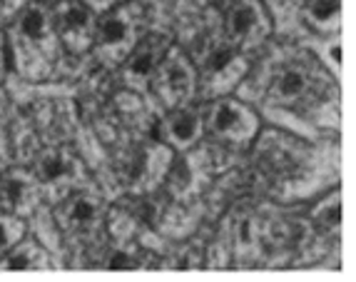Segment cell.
Returning a JSON list of instances; mask_svg holds the SVG:
<instances>
[{
	"mask_svg": "<svg viewBox=\"0 0 356 282\" xmlns=\"http://www.w3.org/2000/svg\"><path fill=\"white\" fill-rule=\"evenodd\" d=\"M8 42L15 70L25 80H45L60 55V38L55 33L53 13L40 0H30L13 15Z\"/></svg>",
	"mask_w": 356,
	"mask_h": 282,
	"instance_id": "1",
	"label": "cell"
},
{
	"mask_svg": "<svg viewBox=\"0 0 356 282\" xmlns=\"http://www.w3.org/2000/svg\"><path fill=\"white\" fill-rule=\"evenodd\" d=\"M329 91H332V78L312 55L302 50H294L274 63L267 78V97L286 108L312 105L321 93Z\"/></svg>",
	"mask_w": 356,
	"mask_h": 282,
	"instance_id": "2",
	"label": "cell"
},
{
	"mask_svg": "<svg viewBox=\"0 0 356 282\" xmlns=\"http://www.w3.org/2000/svg\"><path fill=\"white\" fill-rule=\"evenodd\" d=\"M143 23L145 10L137 0H125L105 10L95 25V55L105 65H120L140 40Z\"/></svg>",
	"mask_w": 356,
	"mask_h": 282,
	"instance_id": "3",
	"label": "cell"
},
{
	"mask_svg": "<svg viewBox=\"0 0 356 282\" xmlns=\"http://www.w3.org/2000/svg\"><path fill=\"white\" fill-rule=\"evenodd\" d=\"M107 220V205L102 192L90 185H80L58 200L55 222L70 240H92Z\"/></svg>",
	"mask_w": 356,
	"mask_h": 282,
	"instance_id": "4",
	"label": "cell"
},
{
	"mask_svg": "<svg viewBox=\"0 0 356 282\" xmlns=\"http://www.w3.org/2000/svg\"><path fill=\"white\" fill-rule=\"evenodd\" d=\"M247 72V61L225 36H214L200 53V80L197 88L204 97H217L237 85Z\"/></svg>",
	"mask_w": 356,
	"mask_h": 282,
	"instance_id": "5",
	"label": "cell"
},
{
	"mask_svg": "<svg viewBox=\"0 0 356 282\" xmlns=\"http://www.w3.org/2000/svg\"><path fill=\"white\" fill-rule=\"evenodd\" d=\"M33 175L38 178L42 198L58 203L75 187L85 185V168L80 157L65 145H48L35 155Z\"/></svg>",
	"mask_w": 356,
	"mask_h": 282,
	"instance_id": "6",
	"label": "cell"
},
{
	"mask_svg": "<svg viewBox=\"0 0 356 282\" xmlns=\"http://www.w3.org/2000/svg\"><path fill=\"white\" fill-rule=\"evenodd\" d=\"M202 118L209 138L232 150H244L259 127L257 115L244 102L232 100V97H217Z\"/></svg>",
	"mask_w": 356,
	"mask_h": 282,
	"instance_id": "7",
	"label": "cell"
},
{
	"mask_svg": "<svg viewBox=\"0 0 356 282\" xmlns=\"http://www.w3.org/2000/svg\"><path fill=\"white\" fill-rule=\"evenodd\" d=\"M272 31L267 8L261 0H222V36L239 50L257 48Z\"/></svg>",
	"mask_w": 356,
	"mask_h": 282,
	"instance_id": "8",
	"label": "cell"
},
{
	"mask_svg": "<svg viewBox=\"0 0 356 282\" xmlns=\"http://www.w3.org/2000/svg\"><path fill=\"white\" fill-rule=\"evenodd\" d=\"M170 168V150L162 143L145 140L130 150L122 152L118 160V175L125 182L127 190L145 192L152 190L162 180V175Z\"/></svg>",
	"mask_w": 356,
	"mask_h": 282,
	"instance_id": "9",
	"label": "cell"
},
{
	"mask_svg": "<svg viewBox=\"0 0 356 282\" xmlns=\"http://www.w3.org/2000/svg\"><path fill=\"white\" fill-rule=\"evenodd\" d=\"M149 85L165 108H182L197 93V70L182 50L170 45Z\"/></svg>",
	"mask_w": 356,
	"mask_h": 282,
	"instance_id": "10",
	"label": "cell"
},
{
	"mask_svg": "<svg viewBox=\"0 0 356 282\" xmlns=\"http://www.w3.org/2000/svg\"><path fill=\"white\" fill-rule=\"evenodd\" d=\"M50 13H53L60 45H65L70 53H85L88 48H92L97 25L95 10H90L83 0H58Z\"/></svg>",
	"mask_w": 356,
	"mask_h": 282,
	"instance_id": "11",
	"label": "cell"
},
{
	"mask_svg": "<svg viewBox=\"0 0 356 282\" xmlns=\"http://www.w3.org/2000/svg\"><path fill=\"white\" fill-rule=\"evenodd\" d=\"M167 50H170V36L165 33H152V36L137 40L135 48L122 61V83L130 91H145L152 83Z\"/></svg>",
	"mask_w": 356,
	"mask_h": 282,
	"instance_id": "12",
	"label": "cell"
},
{
	"mask_svg": "<svg viewBox=\"0 0 356 282\" xmlns=\"http://www.w3.org/2000/svg\"><path fill=\"white\" fill-rule=\"evenodd\" d=\"M40 198L42 192L33 170L13 168L3 173V178H0V207L6 212L25 217L35 210Z\"/></svg>",
	"mask_w": 356,
	"mask_h": 282,
	"instance_id": "13",
	"label": "cell"
},
{
	"mask_svg": "<svg viewBox=\"0 0 356 282\" xmlns=\"http://www.w3.org/2000/svg\"><path fill=\"white\" fill-rule=\"evenodd\" d=\"M202 132H204L202 113L190 108V105L170 110V115L157 125L160 140H165L175 150H187V148H192L197 140L202 138Z\"/></svg>",
	"mask_w": 356,
	"mask_h": 282,
	"instance_id": "14",
	"label": "cell"
},
{
	"mask_svg": "<svg viewBox=\"0 0 356 282\" xmlns=\"http://www.w3.org/2000/svg\"><path fill=\"white\" fill-rule=\"evenodd\" d=\"M50 255L35 240H18L0 258V270H50Z\"/></svg>",
	"mask_w": 356,
	"mask_h": 282,
	"instance_id": "15",
	"label": "cell"
},
{
	"mask_svg": "<svg viewBox=\"0 0 356 282\" xmlns=\"http://www.w3.org/2000/svg\"><path fill=\"white\" fill-rule=\"evenodd\" d=\"M304 20L319 33H337L341 28V0H304Z\"/></svg>",
	"mask_w": 356,
	"mask_h": 282,
	"instance_id": "16",
	"label": "cell"
},
{
	"mask_svg": "<svg viewBox=\"0 0 356 282\" xmlns=\"http://www.w3.org/2000/svg\"><path fill=\"white\" fill-rule=\"evenodd\" d=\"M259 220H257L252 212H242L237 222H234V250L242 258H250L259 250Z\"/></svg>",
	"mask_w": 356,
	"mask_h": 282,
	"instance_id": "17",
	"label": "cell"
},
{
	"mask_svg": "<svg viewBox=\"0 0 356 282\" xmlns=\"http://www.w3.org/2000/svg\"><path fill=\"white\" fill-rule=\"evenodd\" d=\"M312 217H314V225L321 233H327V235L339 233V228H341V195L332 192L329 198H324L314 207Z\"/></svg>",
	"mask_w": 356,
	"mask_h": 282,
	"instance_id": "18",
	"label": "cell"
},
{
	"mask_svg": "<svg viewBox=\"0 0 356 282\" xmlns=\"http://www.w3.org/2000/svg\"><path fill=\"white\" fill-rule=\"evenodd\" d=\"M105 260V267H110V270H137V267H143V252L132 247L127 240H120V247H115Z\"/></svg>",
	"mask_w": 356,
	"mask_h": 282,
	"instance_id": "19",
	"label": "cell"
},
{
	"mask_svg": "<svg viewBox=\"0 0 356 282\" xmlns=\"http://www.w3.org/2000/svg\"><path fill=\"white\" fill-rule=\"evenodd\" d=\"M25 235V222L20 215H13V212H0V258L10 250L18 240H23Z\"/></svg>",
	"mask_w": 356,
	"mask_h": 282,
	"instance_id": "20",
	"label": "cell"
},
{
	"mask_svg": "<svg viewBox=\"0 0 356 282\" xmlns=\"http://www.w3.org/2000/svg\"><path fill=\"white\" fill-rule=\"evenodd\" d=\"M25 3H30V0H0V15L3 18H13Z\"/></svg>",
	"mask_w": 356,
	"mask_h": 282,
	"instance_id": "21",
	"label": "cell"
},
{
	"mask_svg": "<svg viewBox=\"0 0 356 282\" xmlns=\"http://www.w3.org/2000/svg\"><path fill=\"white\" fill-rule=\"evenodd\" d=\"M83 3L90 8V10L105 13V10H110L113 6H118V3H122V0H83Z\"/></svg>",
	"mask_w": 356,
	"mask_h": 282,
	"instance_id": "22",
	"label": "cell"
},
{
	"mask_svg": "<svg viewBox=\"0 0 356 282\" xmlns=\"http://www.w3.org/2000/svg\"><path fill=\"white\" fill-rule=\"evenodd\" d=\"M6 75V50H3V40H0V80Z\"/></svg>",
	"mask_w": 356,
	"mask_h": 282,
	"instance_id": "23",
	"label": "cell"
},
{
	"mask_svg": "<svg viewBox=\"0 0 356 282\" xmlns=\"http://www.w3.org/2000/svg\"><path fill=\"white\" fill-rule=\"evenodd\" d=\"M3 108H6V95H3V91H0V113H3Z\"/></svg>",
	"mask_w": 356,
	"mask_h": 282,
	"instance_id": "24",
	"label": "cell"
}]
</instances>
